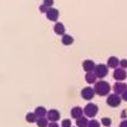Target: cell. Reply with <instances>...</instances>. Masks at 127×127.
<instances>
[{
    "instance_id": "obj_1",
    "label": "cell",
    "mask_w": 127,
    "mask_h": 127,
    "mask_svg": "<svg viewBox=\"0 0 127 127\" xmlns=\"http://www.w3.org/2000/svg\"><path fill=\"white\" fill-rule=\"evenodd\" d=\"M94 90H95V94L98 95V96H107L111 91V86H110L108 82H106L103 80H100L95 84Z\"/></svg>"
},
{
    "instance_id": "obj_2",
    "label": "cell",
    "mask_w": 127,
    "mask_h": 127,
    "mask_svg": "<svg viewBox=\"0 0 127 127\" xmlns=\"http://www.w3.org/2000/svg\"><path fill=\"white\" fill-rule=\"evenodd\" d=\"M97 112H98V107H97L96 103H92V102L87 103L85 106V108H84V113L87 117H95L97 115Z\"/></svg>"
},
{
    "instance_id": "obj_3",
    "label": "cell",
    "mask_w": 127,
    "mask_h": 127,
    "mask_svg": "<svg viewBox=\"0 0 127 127\" xmlns=\"http://www.w3.org/2000/svg\"><path fill=\"white\" fill-rule=\"evenodd\" d=\"M121 96L120 95H116V94H111V95H108L107 96V100H106V102H107V105L110 106V107H118L120 106V103H121Z\"/></svg>"
},
{
    "instance_id": "obj_4",
    "label": "cell",
    "mask_w": 127,
    "mask_h": 127,
    "mask_svg": "<svg viewBox=\"0 0 127 127\" xmlns=\"http://www.w3.org/2000/svg\"><path fill=\"white\" fill-rule=\"evenodd\" d=\"M94 72H95V75L97 76V79H103V77L107 75V72H108V66H107V65H102V64H100V65H96Z\"/></svg>"
},
{
    "instance_id": "obj_5",
    "label": "cell",
    "mask_w": 127,
    "mask_h": 127,
    "mask_svg": "<svg viewBox=\"0 0 127 127\" xmlns=\"http://www.w3.org/2000/svg\"><path fill=\"white\" fill-rule=\"evenodd\" d=\"M95 95H96V94H95L94 87H84V89L81 90V97L85 98V100H87V101H91Z\"/></svg>"
},
{
    "instance_id": "obj_6",
    "label": "cell",
    "mask_w": 127,
    "mask_h": 127,
    "mask_svg": "<svg viewBox=\"0 0 127 127\" xmlns=\"http://www.w3.org/2000/svg\"><path fill=\"white\" fill-rule=\"evenodd\" d=\"M126 90H127V84H125V82H122V81H117V82L113 85V91H115L116 95H120V96H121Z\"/></svg>"
},
{
    "instance_id": "obj_7",
    "label": "cell",
    "mask_w": 127,
    "mask_h": 127,
    "mask_svg": "<svg viewBox=\"0 0 127 127\" xmlns=\"http://www.w3.org/2000/svg\"><path fill=\"white\" fill-rule=\"evenodd\" d=\"M59 16H60V13H59V10L55 9V8H50V9L47 10V13H46V18H47L50 21H57Z\"/></svg>"
},
{
    "instance_id": "obj_8",
    "label": "cell",
    "mask_w": 127,
    "mask_h": 127,
    "mask_svg": "<svg viewBox=\"0 0 127 127\" xmlns=\"http://www.w3.org/2000/svg\"><path fill=\"white\" fill-rule=\"evenodd\" d=\"M60 112L57 110H49L47 111V115H46V118L50 121V122H57L60 120Z\"/></svg>"
},
{
    "instance_id": "obj_9",
    "label": "cell",
    "mask_w": 127,
    "mask_h": 127,
    "mask_svg": "<svg viewBox=\"0 0 127 127\" xmlns=\"http://www.w3.org/2000/svg\"><path fill=\"white\" fill-rule=\"evenodd\" d=\"M113 77H115L117 81H123V80L127 77V72H126L123 69L118 67V69L115 70V72H113Z\"/></svg>"
},
{
    "instance_id": "obj_10",
    "label": "cell",
    "mask_w": 127,
    "mask_h": 127,
    "mask_svg": "<svg viewBox=\"0 0 127 127\" xmlns=\"http://www.w3.org/2000/svg\"><path fill=\"white\" fill-rule=\"evenodd\" d=\"M95 66H96V64L92 61V60H85L82 62V69L86 71V72H91L95 70Z\"/></svg>"
},
{
    "instance_id": "obj_11",
    "label": "cell",
    "mask_w": 127,
    "mask_h": 127,
    "mask_svg": "<svg viewBox=\"0 0 127 127\" xmlns=\"http://www.w3.org/2000/svg\"><path fill=\"white\" fill-rule=\"evenodd\" d=\"M107 66L108 67H111V69H118V66H120V60L116 57V56H111V57H108V60H107Z\"/></svg>"
},
{
    "instance_id": "obj_12",
    "label": "cell",
    "mask_w": 127,
    "mask_h": 127,
    "mask_svg": "<svg viewBox=\"0 0 127 127\" xmlns=\"http://www.w3.org/2000/svg\"><path fill=\"white\" fill-rule=\"evenodd\" d=\"M85 80H86V82L87 84H96L97 82V76L95 75V72L94 71H91V72H86V75H85Z\"/></svg>"
},
{
    "instance_id": "obj_13",
    "label": "cell",
    "mask_w": 127,
    "mask_h": 127,
    "mask_svg": "<svg viewBox=\"0 0 127 127\" xmlns=\"http://www.w3.org/2000/svg\"><path fill=\"white\" fill-rule=\"evenodd\" d=\"M84 115V110L81 108V107H79V106H76V107H72L71 108V117L72 118H80L81 116Z\"/></svg>"
},
{
    "instance_id": "obj_14",
    "label": "cell",
    "mask_w": 127,
    "mask_h": 127,
    "mask_svg": "<svg viewBox=\"0 0 127 127\" xmlns=\"http://www.w3.org/2000/svg\"><path fill=\"white\" fill-rule=\"evenodd\" d=\"M54 31H55V34H57L60 36L65 35V25L62 23H56L55 26H54Z\"/></svg>"
},
{
    "instance_id": "obj_15",
    "label": "cell",
    "mask_w": 127,
    "mask_h": 127,
    "mask_svg": "<svg viewBox=\"0 0 127 127\" xmlns=\"http://www.w3.org/2000/svg\"><path fill=\"white\" fill-rule=\"evenodd\" d=\"M34 113L36 115V117H37V118H40V117H46V115H47V111H46V108H45V107H42V106H39V107H36V108H35Z\"/></svg>"
},
{
    "instance_id": "obj_16",
    "label": "cell",
    "mask_w": 127,
    "mask_h": 127,
    "mask_svg": "<svg viewBox=\"0 0 127 127\" xmlns=\"http://www.w3.org/2000/svg\"><path fill=\"white\" fill-rule=\"evenodd\" d=\"M61 42H62L64 45L69 46V45H71V44L74 42V37H72L71 35L65 34V35H62V36H61Z\"/></svg>"
},
{
    "instance_id": "obj_17",
    "label": "cell",
    "mask_w": 127,
    "mask_h": 127,
    "mask_svg": "<svg viewBox=\"0 0 127 127\" xmlns=\"http://www.w3.org/2000/svg\"><path fill=\"white\" fill-rule=\"evenodd\" d=\"M87 125H89V120L84 116H81L80 118L76 120V126L77 127H87Z\"/></svg>"
},
{
    "instance_id": "obj_18",
    "label": "cell",
    "mask_w": 127,
    "mask_h": 127,
    "mask_svg": "<svg viewBox=\"0 0 127 127\" xmlns=\"http://www.w3.org/2000/svg\"><path fill=\"white\" fill-rule=\"evenodd\" d=\"M36 125H37V127H47L49 126V120L46 117H40V118H37Z\"/></svg>"
},
{
    "instance_id": "obj_19",
    "label": "cell",
    "mask_w": 127,
    "mask_h": 127,
    "mask_svg": "<svg viewBox=\"0 0 127 127\" xmlns=\"http://www.w3.org/2000/svg\"><path fill=\"white\" fill-rule=\"evenodd\" d=\"M26 122H29V123H34V122H36L37 121V117H36V115L34 113V112H29V113H26Z\"/></svg>"
},
{
    "instance_id": "obj_20",
    "label": "cell",
    "mask_w": 127,
    "mask_h": 127,
    "mask_svg": "<svg viewBox=\"0 0 127 127\" xmlns=\"http://www.w3.org/2000/svg\"><path fill=\"white\" fill-rule=\"evenodd\" d=\"M101 123H102L105 127H110V126H111V118H108V117H103V118L101 120Z\"/></svg>"
},
{
    "instance_id": "obj_21",
    "label": "cell",
    "mask_w": 127,
    "mask_h": 127,
    "mask_svg": "<svg viewBox=\"0 0 127 127\" xmlns=\"http://www.w3.org/2000/svg\"><path fill=\"white\" fill-rule=\"evenodd\" d=\"M87 127H100V122L96 121V120H90Z\"/></svg>"
},
{
    "instance_id": "obj_22",
    "label": "cell",
    "mask_w": 127,
    "mask_h": 127,
    "mask_svg": "<svg viewBox=\"0 0 127 127\" xmlns=\"http://www.w3.org/2000/svg\"><path fill=\"white\" fill-rule=\"evenodd\" d=\"M61 127H72L71 126V120H62Z\"/></svg>"
},
{
    "instance_id": "obj_23",
    "label": "cell",
    "mask_w": 127,
    "mask_h": 127,
    "mask_svg": "<svg viewBox=\"0 0 127 127\" xmlns=\"http://www.w3.org/2000/svg\"><path fill=\"white\" fill-rule=\"evenodd\" d=\"M44 5L47 6L49 9L52 8V5H54V0H44Z\"/></svg>"
},
{
    "instance_id": "obj_24",
    "label": "cell",
    "mask_w": 127,
    "mask_h": 127,
    "mask_svg": "<svg viewBox=\"0 0 127 127\" xmlns=\"http://www.w3.org/2000/svg\"><path fill=\"white\" fill-rule=\"evenodd\" d=\"M120 66H121V69H127V60L125 59V60H121L120 61Z\"/></svg>"
},
{
    "instance_id": "obj_25",
    "label": "cell",
    "mask_w": 127,
    "mask_h": 127,
    "mask_svg": "<svg viewBox=\"0 0 127 127\" xmlns=\"http://www.w3.org/2000/svg\"><path fill=\"white\" fill-rule=\"evenodd\" d=\"M39 10H40L41 13H45V14H46V13H47V10H49V8H47V6H45V5L42 4V5H40Z\"/></svg>"
},
{
    "instance_id": "obj_26",
    "label": "cell",
    "mask_w": 127,
    "mask_h": 127,
    "mask_svg": "<svg viewBox=\"0 0 127 127\" xmlns=\"http://www.w3.org/2000/svg\"><path fill=\"white\" fill-rule=\"evenodd\" d=\"M121 98H122L123 101H126V102H127V90H126V91L121 95Z\"/></svg>"
},
{
    "instance_id": "obj_27",
    "label": "cell",
    "mask_w": 127,
    "mask_h": 127,
    "mask_svg": "<svg viewBox=\"0 0 127 127\" xmlns=\"http://www.w3.org/2000/svg\"><path fill=\"white\" fill-rule=\"evenodd\" d=\"M118 127H127V120H123V121L118 125Z\"/></svg>"
},
{
    "instance_id": "obj_28",
    "label": "cell",
    "mask_w": 127,
    "mask_h": 127,
    "mask_svg": "<svg viewBox=\"0 0 127 127\" xmlns=\"http://www.w3.org/2000/svg\"><path fill=\"white\" fill-rule=\"evenodd\" d=\"M47 127H60V126L57 125V122H50Z\"/></svg>"
},
{
    "instance_id": "obj_29",
    "label": "cell",
    "mask_w": 127,
    "mask_h": 127,
    "mask_svg": "<svg viewBox=\"0 0 127 127\" xmlns=\"http://www.w3.org/2000/svg\"><path fill=\"white\" fill-rule=\"evenodd\" d=\"M122 118H126V111H122V115H121Z\"/></svg>"
},
{
    "instance_id": "obj_30",
    "label": "cell",
    "mask_w": 127,
    "mask_h": 127,
    "mask_svg": "<svg viewBox=\"0 0 127 127\" xmlns=\"http://www.w3.org/2000/svg\"><path fill=\"white\" fill-rule=\"evenodd\" d=\"M110 127H111V126H110Z\"/></svg>"
}]
</instances>
